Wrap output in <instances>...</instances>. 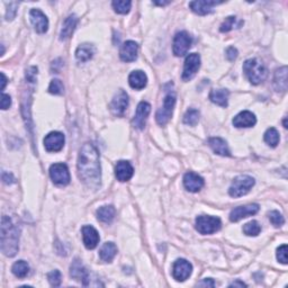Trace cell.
Masks as SVG:
<instances>
[{
	"label": "cell",
	"instance_id": "cell-1",
	"mask_svg": "<svg viewBox=\"0 0 288 288\" xmlns=\"http://www.w3.org/2000/svg\"><path fill=\"white\" fill-rule=\"evenodd\" d=\"M78 176L87 187L97 189L100 186L101 171L99 153L94 144L85 143L78 156Z\"/></svg>",
	"mask_w": 288,
	"mask_h": 288
},
{
	"label": "cell",
	"instance_id": "cell-2",
	"mask_svg": "<svg viewBox=\"0 0 288 288\" xmlns=\"http://www.w3.org/2000/svg\"><path fill=\"white\" fill-rule=\"evenodd\" d=\"M19 228L12 218L3 215L1 218V251L7 257L16 256L19 249Z\"/></svg>",
	"mask_w": 288,
	"mask_h": 288
},
{
	"label": "cell",
	"instance_id": "cell-3",
	"mask_svg": "<svg viewBox=\"0 0 288 288\" xmlns=\"http://www.w3.org/2000/svg\"><path fill=\"white\" fill-rule=\"evenodd\" d=\"M243 71L252 85H259L264 82L267 77V69L258 59H249L244 62Z\"/></svg>",
	"mask_w": 288,
	"mask_h": 288
},
{
	"label": "cell",
	"instance_id": "cell-4",
	"mask_svg": "<svg viewBox=\"0 0 288 288\" xmlns=\"http://www.w3.org/2000/svg\"><path fill=\"white\" fill-rule=\"evenodd\" d=\"M176 93L173 90H169L166 95L165 100H163V107H161L156 112L155 119L159 125L165 126L166 124L170 121L171 116H173L174 105H176Z\"/></svg>",
	"mask_w": 288,
	"mask_h": 288
},
{
	"label": "cell",
	"instance_id": "cell-5",
	"mask_svg": "<svg viewBox=\"0 0 288 288\" xmlns=\"http://www.w3.org/2000/svg\"><path fill=\"white\" fill-rule=\"evenodd\" d=\"M254 186V179L252 177L242 174V176L236 177L233 180L231 187L229 189V194L231 197L238 198L241 196L247 195L250 192V189Z\"/></svg>",
	"mask_w": 288,
	"mask_h": 288
},
{
	"label": "cell",
	"instance_id": "cell-6",
	"mask_svg": "<svg viewBox=\"0 0 288 288\" xmlns=\"http://www.w3.org/2000/svg\"><path fill=\"white\" fill-rule=\"evenodd\" d=\"M221 220L210 215H200L196 218V230L200 234H213L221 229Z\"/></svg>",
	"mask_w": 288,
	"mask_h": 288
},
{
	"label": "cell",
	"instance_id": "cell-7",
	"mask_svg": "<svg viewBox=\"0 0 288 288\" xmlns=\"http://www.w3.org/2000/svg\"><path fill=\"white\" fill-rule=\"evenodd\" d=\"M50 176L52 181L58 186H67L70 184V173L64 163H54L51 166Z\"/></svg>",
	"mask_w": 288,
	"mask_h": 288
},
{
	"label": "cell",
	"instance_id": "cell-8",
	"mask_svg": "<svg viewBox=\"0 0 288 288\" xmlns=\"http://www.w3.org/2000/svg\"><path fill=\"white\" fill-rule=\"evenodd\" d=\"M192 36L187 32H179L177 33L173 38V54L176 57H182L188 52L192 46Z\"/></svg>",
	"mask_w": 288,
	"mask_h": 288
},
{
	"label": "cell",
	"instance_id": "cell-9",
	"mask_svg": "<svg viewBox=\"0 0 288 288\" xmlns=\"http://www.w3.org/2000/svg\"><path fill=\"white\" fill-rule=\"evenodd\" d=\"M200 67V57L197 53H192L186 58L184 64V71H182V80L189 81L197 74Z\"/></svg>",
	"mask_w": 288,
	"mask_h": 288
},
{
	"label": "cell",
	"instance_id": "cell-10",
	"mask_svg": "<svg viewBox=\"0 0 288 288\" xmlns=\"http://www.w3.org/2000/svg\"><path fill=\"white\" fill-rule=\"evenodd\" d=\"M192 266L189 261L185 259H178L173 264V276L177 282H185L192 275Z\"/></svg>",
	"mask_w": 288,
	"mask_h": 288
},
{
	"label": "cell",
	"instance_id": "cell-11",
	"mask_svg": "<svg viewBox=\"0 0 288 288\" xmlns=\"http://www.w3.org/2000/svg\"><path fill=\"white\" fill-rule=\"evenodd\" d=\"M64 147V135L61 132H51L44 138V148L47 152H59Z\"/></svg>",
	"mask_w": 288,
	"mask_h": 288
},
{
	"label": "cell",
	"instance_id": "cell-12",
	"mask_svg": "<svg viewBox=\"0 0 288 288\" xmlns=\"http://www.w3.org/2000/svg\"><path fill=\"white\" fill-rule=\"evenodd\" d=\"M70 276L77 282H82L83 286L90 285V279H89V273L87 271V269L83 267L81 261L79 259H75V261L72 262L70 266Z\"/></svg>",
	"mask_w": 288,
	"mask_h": 288
},
{
	"label": "cell",
	"instance_id": "cell-13",
	"mask_svg": "<svg viewBox=\"0 0 288 288\" xmlns=\"http://www.w3.org/2000/svg\"><path fill=\"white\" fill-rule=\"evenodd\" d=\"M259 210H260V207H259L258 204H250V205L235 207L230 213V220H231V222H239L242 218L252 216V215L257 214Z\"/></svg>",
	"mask_w": 288,
	"mask_h": 288
},
{
	"label": "cell",
	"instance_id": "cell-14",
	"mask_svg": "<svg viewBox=\"0 0 288 288\" xmlns=\"http://www.w3.org/2000/svg\"><path fill=\"white\" fill-rule=\"evenodd\" d=\"M151 112V105L147 103V101H141L137 105L135 116L133 119V125L137 130H143L145 127V123H147L148 116Z\"/></svg>",
	"mask_w": 288,
	"mask_h": 288
},
{
	"label": "cell",
	"instance_id": "cell-15",
	"mask_svg": "<svg viewBox=\"0 0 288 288\" xmlns=\"http://www.w3.org/2000/svg\"><path fill=\"white\" fill-rule=\"evenodd\" d=\"M129 106V96L124 90H119L113 98L111 109L116 116H123Z\"/></svg>",
	"mask_w": 288,
	"mask_h": 288
},
{
	"label": "cell",
	"instance_id": "cell-16",
	"mask_svg": "<svg viewBox=\"0 0 288 288\" xmlns=\"http://www.w3.org/2000/svg\"><path fill=\"white\" fill-rule=\"evenodd\" d=\"M222 3V1H215V0H196V1L189 2V7L195 14L200 16L209 15L213 12V7Z\"/></svg>",
	"mask_w": 288,
	"mask_h": 288
},
{
	"label": "cell",
	"instance_id": "cell-17",
	"mask_svg": "<svg viewBox=\"0 0 288 288\" xmlns=\"http://www.w3.org/2000/svg\"><path fill=\"white\" fill-rule=\"evenodd\" d=\"M30 18L36 32L39 33V34H43V33L47 32V28H49V20H47V17L41 12V10L32 9L30 12Z\"/></svg>",
	"mask_w": 288,
	"mask_h": 288
},
{
	"label": "cell",
	"instance_id": "cell-18",
	"mask_svg": "<svg viewBox=\"0 0 288 288\" xmlns=\"http://www.w3.org/2000/svg\"><path fill=\"white\" fill-rule=\"evenodd\" d=\"M184 186L188 192H197L204 187V179L199 174L189 171L184 176Z\"/></svg>",
	"mask_w": 288,
	"mask_h": 288
},
{
	"label": "cell",
	"instance_id": "cell-19",
	"mask_svg": "<svg viewBox=\"0 0 288 288\" xmlns=\"http://www.w3.org/2000/svg\"><path fill=\"white\" fill-rule=\"evenodd\" d=\"M82 239L83 244L87 249L93 250L98 246L99 242V234H98L97 230L91 227V225H86L82 228Z\"/></svg>",
	"mask_w": 288,
	"mask_h": 288
},
{
	"label": "cell",
	"instance_id": "cell-20",
	"mask_svg": "<svg viewBox=\"0 0 288 288\" xmlns=\"http://www.w3.org/2000/svg\"><path fill=\"white\" fill-rule=\"evenodd\" d=\"M138 45L134 41H127L124 43L119 51V57L124 62H133L137 58Z\"/></svg>",
	"mask_w": 288,
	"mask_h": 288
},
{
	"label": "cell",
	"instance_id": "cell-21",
	"mask_svg": "<svg viewBox=\"0 0 288 288\" xmlns=\"http://www.w3.org/2000/svg\"><path fill=\"white\" fill-rule=\"evenodd\" d=\"M233 125L235 127H239V129H242V127H252L256 125L257 118L256 115L252 114V113L249 111H243L239 113L238 115L233 118Z\"/></svg>",
	"mask_w": 288,
	"mask_h": 288
},
{
	"label": "cell",
	"instance_id": "cell-22",
	"mask_svg": "<svg viewBox=\"0 0 288 288\" xmlns=\"http://www.w3.org/2000/svg\"><path fill=\"white\" fill-rule=\"evenodd\" d=\"M134 169L132 165L129 161H125V160H121V161L117 162V165L115 167V174L117 180L119 181H127L130 180L131 178L133 177Z\"/></svg>",
	"mask_w": 288,
	"mask_h": 288
},
{
	"label": "cell",
	"instance_id": "cell-23",
	"mask_svg": "<svg viewBox=\"0 0 288 288\" xmlns=\"http://www.w3.org/2000/svg\"><path fill=\"white\" fill-rule=\"evenodd\" d=\"M78 24V17L76 15H70L65 18L63 25H62V30L60 33V39L61 41H65L69 38H71V35L74 34V32Z\"/></svg>",
	"mask_w": 288,
	"mask_h": 288
},
{
	"label": "cell",
	"instance_id": "cell-24",
	"mask_svg": "<svg viewBox=\"0 0 288 288\" xmlns=\"http://www.w3.org/2000/svg\"><path fill=\"white\" fill-rule=\"evenodd\" d=\"M209 144L216 154L223 156H231V151H230L229 145L227 143V141L223 140V138L211 137L209 140Z\"/></svg>",
	"mask_w": 288,
	"mask_h": 288
},
{
	"label": "cell",
	"instance_id": "cell-25",
	"mask_svg": "<svg viewBox=\"0 0 288 288\" xmlns=\"http://www.w3.org/2000/svg\"><path fill=\"white\" fill-rule=\"evenodd\" d=\"M129 83L133 89L141 90L143 89L148 83V77L143 71L136 70L133 71L129 77Z\"/></svg>",
	"mask_w": 288,
	"mask_h": 288
},
{
	"label": "cell",
	"instance_id": "cell-26",
	"mask_svg": "<svg viewBox=\"0 0 288 288\" xmlns=\"http://www.w3.org/2000/svg\"><path fill=\"white\" fill-rule=\"evenodd\" d=\"M273 87L277 91L285 93L287 90V67L277 69L273 78Z\"/></svg>",
	"mask_w": 288,
	"mask_h": 288
},
{
	"label": "cell",
	"instance_id": "cell-27",
	"mask_svg": "<svg viewBox=\"0 0 288 288\" xmlns=\"http://www.w3.org/2000/svg\"><path fill=\"white\" fill-rule=\"evenodd\" d=\"M229 95L230 93L227 89H214L211 91L210 99L212 103L218 105V106L228 107Z\"/></svg>",
	"mask_w": 288,
	"mask_h": 288
},
{
	"label": "cell",
	"instance_id": "cell-28",
	"mask_svg": "<svg viewBox=\"0 0 288 288\" xmlns=\"http://www.w3.org/2000/svg\"><path fill=\"white\" fill-rule=\"evenodd\" d=\"M95 54V47L94 45L88 44V43H83L79 45L76 51V58L80 62H86L90 60Z\"/></svg>",
	"mask_w": 288,
	"mask_h": 288
},
{
	"label": "cell",
	"instance_id": "cell-29",
	"mask_svg": "<svg viewBox=\"0 0 288 288\" xmlns=\"http://www.w3.org/2000/svg\"><path fill=\"white\" fill-rule=\"evenodd\" d=\"M117 254V247L113 242H106L99 251L100 259L105 262H111Z\"/></svg>",
	"mask_w": 288,
	"mask_h": 288
},
{
	"label": "cell",
	"instance_id": "cell-30",
	"mask_svg": "<svg viewBox=\"0 0 288 288\" xmlns=\"http://www.w3.org/2000/svg\"><path fill=\"white\" fill-rule=\"evenodd\" d=\"M115 217V209L111 205L101 206L97 210V218L103 223H111Z\"/></svg>",
	"mask_w": 288,
	"mask_h": 288
},
{
	"label": "cell",
	"instance_id": "cell-31",
	"mask_svg": "<svg viewBox=\"0 0 288 288\" xmlns=\"http://www.w3.org/2000/svg\"><path fill=\"white\" fill-rule=\"evenodd\" d=\"M12 271L17 278H25L30 272V266H28L26 261L18 260L13 265Z\"/></svg>",
	"mask_w": 288,
	"mask_h": 288
},
{
	"label": "cell",
	"instance_id": "cell-32",
	"mask_svg": "<svg viewBox=\"0 0 288 288\" xmlns=\"http://www.w3.org/2000/svg\"><path fill=\"white\" fill-rule=\"evenodd\" d=\"M264 138H265V142L268 145H270V147H272V148H276L279 143L278 131H277L275 127H270V129H268L267 131H266Z\"/></svg>",
	"mask_w": 288,
	"mask_h": 288
},
{
	"label": "cell",
	"instance_id": "cell-33",
	"mask_svg": "<svg viewBox=\"0 0 288 288\" xmlns=\"http://www.w3.org/2000/svg\"><path fill=\"white\" fill-rule=\"evenodd\" d=\"M199 115L200 114L197 109H195V108L188 109L184 116V123L186 124V125L195 126L199 121Z\"/></svg>",
	"mask_w": 288,
	"mask_h": 288
},
{
	"label": "cell",
	"instance_id": "cell-34",
	"mask_svg": "<svg viewBox=\"0 0 288 288\" xmlns=\"http://www.w3.org/2000/svg\"><path fill=\"white\" fill-rule=\"evenodd\" d=\"M113 8L117 14H127L131 10V6H132V2L129 1V0H116V1L112 2Z\"/></svg>",
	"mask_w": 288,
	"mask_h": 288
},
{
	"label": "cell",
	"instance_id": "cell-35",
	"mask_svg": "<svg viewBox=\"0 0 288 288\" xmlns=\"http://www.w3.org/2000/svg\"><path fill=\"white\" fill-rule=\"evenodd\" d=\"M260 231H261V227L257 221H251L243 227L244 234L249 236H257L259 233H260Z\"/></svg>",
	"mask_w": 288,
	"mask_h": 288
},
{
	"label": "cell",
	"instance_id": "cell-36",
	"mask_svg": "<svg viewBox=\"0 0 288 288\" xmlns=\"http://www.w3.org/2000/svg\"><path fill=\"white\" fill-rule=\"evenodd\" d=\"M268 217H269V220H270L271 224L276 228L282 227V225H284V223H285L284 216L278 212V211H271V212H269Z\"/></svg>",
	"mask_w": 288,
	"mask_h": 288
},
{
	"label": "cell",
	"instance_id": "cell-37",
	"mask_svg": "<svg viewBox=\"0 0 288 288\" xmlns=\"http://www.w3.org/2000/svg\"><path fill=\"white\" fill-rule=\"evenodd\" d=\"M49 91L53 95H62L64 91L63 83L59 79H53L49 86Z\"/></svg>",
	"mask_w": 288,
	"mask_h": 288
},
{
	"label": "cell",
	"instance_id": "cell-38",
	"mask_svg": "<svg viewBox=\"0 0 288 288\" xmlns=\"http://www.w3.org/2000/svg\"><path fill=\"white\" fill-rule=\"evenodd\" d=\"M47 280H49L50 285L53 287H59L62 282V276L59 270H53L47 273Z\"/></svg>",
	"mask_w": 288,
	"mask_h": 288
},
{
	"label": "cell",
	"instance_id": "cell-39",
	"mask_svg": "<svg viewBox=\"0 0 288 288\" xmlns=\"http://www.w3.org/2000/svg\"><path fill=\"white\" fill-rule=\"evenodd\" d=\"M235 21H236V17L234 16H230L228 18H225V20L221 25L220 31L222 33H228L231 30H233V27L235 26Z\"/></svg>",
	"mask_w": 288,
	"mask_h": 288
},
{
	"label": "cell",
	"instance_id": "cell-40",
	"mask_svg": "<svg viewBox=\"0 0 288 288\" xmlns=\"http://www.w3.org/2000/svg\"><path fill=\"white\" fill-rule=\"evenodd\" d=\"M277 260L283 265H287V246L283 244L277 249Z\"/></svg>",
	"mask_w": 288,
	"mask_h": 288
},
{
	"label": "cell",
	"instance_id": "cell-41",
	"mask_svg": "<svg viewBox=\"0 0 288 288\" xmlns=\"http://www.w3.org/2000/svg\"><path fill=\"white\" fill-rule=\"evenodd\" d=\"M17 7H18V2H9L8 9H7V13H6L7 20H12L15 18L17 14Z\"/></svg>",
	"mask_w": 288,
	"mask_h": 288
},
{
	"label": "cell",
	"instance_id": "cell-42",
	"mask_svg": "<svg viewBox=\"0 0 288 288\" xmlns=\"http://www.w3.org/2000/svg\"><path fill=\"white\" fill-rule=\"evenodd\" d=\"M36 77H38V68L31 67L26 71V80L28 82L34 83L36 81Z\"/></svg>",
	"mask_w": 288,
	"mask_h": 288
},
{
	"label": "cell",
	"instance_id": "cell-43",
	"mask_svg": "<svg viewBox=\"0 0 288 288\" xmlns=\"http://www.w3.org/2000/svg\"><path fill=\"white\" fill-rule=\"evenodd\" d=\"M227 58L229 61H234L236 58H238V50L235 49V47H229V49L227 50Z\"/></svg>",
	"mask_w": 288,
	"mask_h": 288
},
{
	"label": "cell",
	"instance_id": "cell-44",
	"mask_svg": "<svg viewBox=\"0 0 288 288\" xmlns=\"http://www.w3.org/2000/svg\"><path fill=\"white\" fill-rule=\"evenodd\" d=\"M10 105H12V98H10L9 95H6V94H2V97H1V109H5L9 108Z\"/></svg>",
	"mask_w": 288,
	"mask_h": 288
},
{
	"label": "cell",
	"instance_id": "cell-45",
	"mask_svg": "<svg viewBox=\"0 0 288 288\" xmlns=\"http://www.w3.org/2000/svg\"><path fill=\"white\" fill-rule=\"evenodd\" d=\"M2 180L5 184H14L15 182V178H14V176L12 173H2Z\"/></svg>",
	"mask_w": 288,
	"mask_h": 288
},
{
	"label": "cell",
	"instance_id": "cell-46",
	"mask_svg": "<svg viewBox=\"0 0 288 288\" xmlns=\"http://www.w3.org/2000/svg\"><path fill=\"white\" fill-rule=\"evenodd\" d=\"M198 286H203V287H215V282L212 278H206L204 279L203 282H200L198 284Z\"/></svg>",
	"mask_w": 288,
	"mask_h": 288
},
{
	"label": "cell",
	"instance_id": "cell-47",
	"mask_svg": "<svg viewBox=\"0 0 288 288\" xmlns=\"http://www.w3.org/2000/svg\"><path fill=\"white\" fill-rule=\"evenodd\" d=\"M235 286H239V287H247V284H244L243 282H240V280H236V282L232 283L230 287H235Z\"/></svg>",
	"mask_w": 288,
	"mask_h": 288
},
{
	"label": "cell",
	"instance_id": "cell-48",
	"mask_svg": "<svg viewBox=\"0 0 288 288\" xmlns=\"http://www.w3.org/2000/svg\"><path fill=\"white\" fill-rule=\"evenodd\" d=\"M1 78H2V80H1V90H3V89H5L6 83H7V78H6V76H5V74H3V72H1Z\"/></svg>",
	"mask_w": 288,
	"mask_h": 288
},
{
	"label": "cell",
	"instance_id": "cell-49",
	"mask_svg": "<svg viewBox=\"0 0 288 288\" xmlns=\"http://www.w3.org/2000/svg\"><path fill=\"white\" fill-rule=\"evenodd\" d=\"M153 3H154V5H158V6H167V5H169L170 1H154Z\"/></svg>",
	"mask_w": 288,
	"mask_h": 288
}]
</instances>
